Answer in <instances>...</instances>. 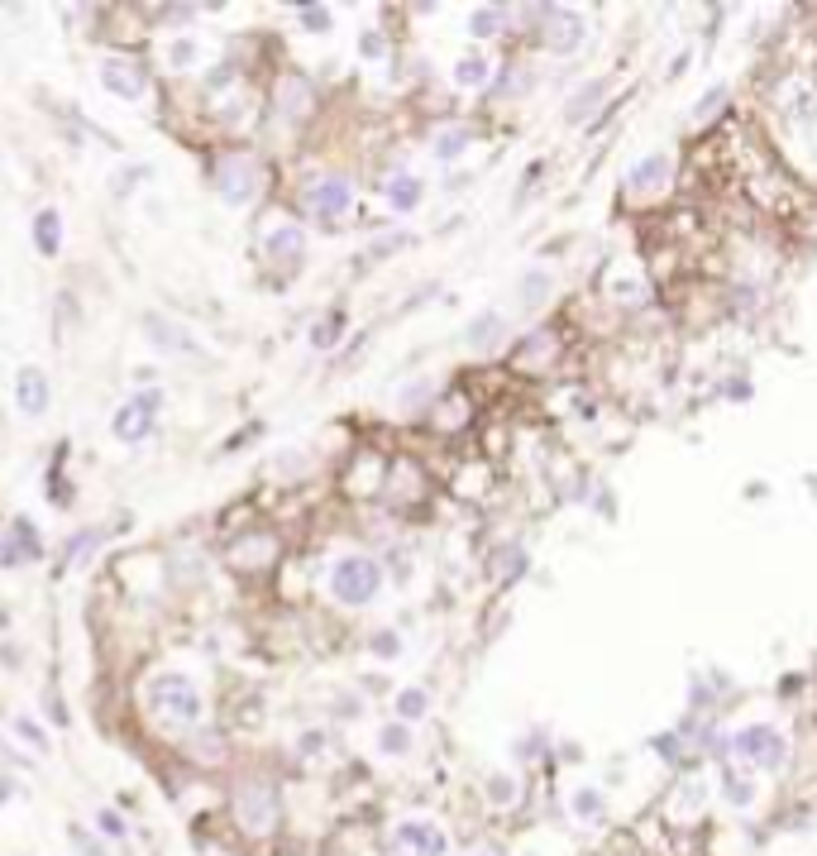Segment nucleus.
<instances>
[{"mask_svg": "<svg viewBox=\"0 0 817 856\" xmlns=\"http://www.w3.org/2000/svg\"><path fill=\"white\" fill-rule=\"evenodd\" d=\"M144 699H149V708L163 718V723H177V727L201 723V689H196L187 675H177V670L153 675L149 689H144Z\"/></svg>", "mask_w": 817, "mask_h": 856, "instance_id": "f257e3e1", "label": "nucleus"}, {"mask_svg": "<svg viewBox=\"0 0 817 856\" xmlns=\"http://www.w3.org/2000/svg\"><path fill=\"white\" fill-rule=\"evenodd\" d=\"M378 589H383V570H378L368 555H344V560H335V570H330V593H335L340 603L364 608V603L378 598Z\"/></svg>", "mask_w": 817, "mask_h": 856, "instance_id": "f03ea898", "label": "nucleus"}, {"mask_svg": "<svg viewBox=\"0 0 817 856\" xmlns=\"http://www.w3.org/2000/svg\"><path fill=\"white\" fill-rule=\"evenodd\" d=\"M731 751H736L741 761H751V766H760V770H779V766H784V756H789V747H784V737H779L774 727H765V723L741 727V732L731 737Z\"/></svg>", "mask_w": 817, "mask_h": 856, "instance_id": "7ed1b4c3", "label": "nucleus"}, {"mask_svg": "<svg viewBox=\"0 0 817 856\" xmlns=\"http://www.w3.org/2000/svg\"><path fill=\"white\" fill-rule=\"evenodd\" d=\"M101 87H106L115 101H144V91H149V72H144L139 58L115 53V58L101 63Z\"/></svg>", "mask_w": 817, "mask_h": 856, "instance_id": "20e7f679", "label": "nucleus"}, {"mask_svg": "<svg viewBox=\"0 0 817 856\" xmlns=\"http://www.w3.org/2000/svg\"><path fill=\"white\" fill-rule=\"evenodd\" d=\"M153 421H158V393H139V397H129L125 407H115L110 431H115V440H125V445H139L153 431Z\"/></svg>", "mask_w": 817, "mask_h": 856, "instance_id": "39448f33", "label": "nucleus"}, {"mask_svg": "<svg viewBox=\"0 0 817 856\" xmlns=\"http://www.w3.org/2000/svg\"><path fill=\"white\" fill-rule=\"evenodd\" d=\"M215 187H220V197L230 201V206H244V201L254 197V187H258V163L249 154L220 158V168H215Z\"/></svg>", "mask_w": 817, "mask_h": 856, "instance_id": "423d86ee", "label": "nucleus"}, {"mask_svg": "<svg viewBox=\"0 0 817 856\" xmlns=\"http://www.w3.org/2000/svg\"><path fill=\"white\" fill-rule=\"evenodd\" d=\"M239 809V823L249 828V833H268L273 828V818H278V809H273V790L268 785H244L235 799Z\"/></svg>", "mask_w": 817, "mask_h": 856, "instance_id": "0eeeda50", "label": "nucleus"}, {"mask_svg": "<svg viewBox=\"0 0 817 856\" xmlns=\"http://www.w3.org/2000/svg\"><path fill=\"white\" fill-rule=\"evenodd\" d=\"M397 847H407L411 856H445V833L430 818H402L397 823Z\"/></svg>", "mask_w": 817, "mask_h": 856, "instance_id": "6e6552de", "label": "nucleus"}, {"mask_svg": "<svg viewBox=\"0 0 817 856\" xmlns=\"http://www.w3.org/2000/svg\"><path fill=\"white\" fill-rule=\"evenodd\" d=\"M263 254H268V264H278V268L301 264L306 259V230H297V225H273L263 235Z\"/></svg>", "mask_w": 817, "mask_h": 856, "instance_id": "1a4fd4ad", "label": "nucleus"}, {"mask_svg": "<svg viewBox=\"0 0 817 856\" xmlns=\"http://www.w3.org/2000/svg\"><path fill=\"white\" fill-rule=\"evenodd\" d=\"M306 201H311V211L325 220L344 216L349 206H354V187H349V177H321L311 192H306Z\"/></svg>", "mask_w": 817, "mask_h": 856, "instance_id": "9d476101", "label": "nucleus"}, {"mask_svg": "<svg viewBox=\"0 0 817 856\" xmlns=\"http://www.w3.org/2000/svg\"><path fill=\"white\" fill-rule=\"evenodd\" d=\"M15 402H20L24 417H43L48 412V378H43V369H20L15 374Z\"/></svg>", "mask_w": 817, "mask_h": 856, "instance_id": "9b49d317", "label": "nucleus"}, {"mask_svg": "<svg viewBox=\"0 0 817 856\" xmlns=\"http://www.w3.org/2000/svg\"><path fill=\"white\" fill-rule=\"evenodd\" d=\"M665 177H669V154H650L626 173V187L631 192H655V187H665Z\"/></svg>", "mask_w": 817, "mask_h": 856, "instance_id": "f8f14e48", "label": "nucleus"}, {"mask_svg": "<svg viewBox=\"0 0 817 856\" xmlns=\"http://www.w3.org/2000/svg\"><path fill=\"white\" fill-rule=\"evenodd\" d=\"M34 244H39L43 259H53L63 249V216L58 211H39L34 216Z\"/></svg>", "mask_w": 817, "mask_h": 856, "instance_id": "ddd939ff", "label": "nucleus"}, {"mask_svg": "<svg viewBox=\"0 0 817 856\" xmlns=\"http://www.w3.org/2000/svg\"><path fill=\"white\" fill-rule=\"evenodd\" d=\"M569 813H574V823H598L602 813H607V799H602V790H593V785H579V790L569 794Z\"/></svg>", "mask_w": 817, "mask_h": 856, "instance_id": "4468645a", "label": "nucleus"}, {"mask_svg": "<svg viewBox=\"0 0 817 856\" xmlns=\"http://www.w3.org/2000/svg\"><path fill=\"white\" fill-rule=\"evenodd\" d=\"M387 206L392 211H416L421 206V177H411V173L387 177Z\"/></svg>", "mask_w": 817, "mask_h": 856, "instance_id": "2eb2a0df", "label": "nucleus"}, {"mask_svg": "<svg viewBox=\"0 0 817 856\" xmlns=\"http://www.w3.org/2000/svg\"><path fill=\"white\" fill-rule=\"evenodd\" d=\"M722 794H727L731 809H751V804H755V780H751V775H736V770H727V775H722Z\"/></svg>", "mask_w": 817, "mask_h": 856, "instance_id": "dca6fc26", "label": "nucleus"}, {"mask_svg": "<svg viewBox=\"0 0 817 856\" xmlns=\"http://www.w3.org/2000/svg\"><path fill=\"white\" fill-rule=\"evenodd\" d=\"M488 77H493V63H488V58H478V53H469V58H459V63H454V82H459V87H483Z\"/></svg>", "mask_w": 817, "mask_h": 856, "instance_id": "f3484780", "label": "nucleus"}, {"mask_svg": "<svg viewBox=\"0 0 817 856\" xmlns=\"http://www.w3.org/2000/svg\"><path fill=\"white\" fill-rule=\"evenodd\" d=\"M545 34H550V44L559 48V53H564V48H574L583 39V24L574 20V15H555V20H550V29H545Z\"/></svg>", "mask_w": 817, "mask_h": 856, "instance_id": "a211bd4d", "label": "nucleus"}, {"mask_svg": "<svg viewBox=\"0 0 817 856\" xmlns=\"http://www.w3.org/2000/svg\"><path fill=\"white\" fill-rule=\"evenodd\" d=\"M598 96H602V82H583V87L574 91V101L564 106V120H569V125H579L583 115H588V110L598 106Z\"/></svg>", "mask_w": 817, "mask_h": 856, "instance_id": "6ab92c4d", "label": "nucleus"}, {"mask_svg": "<svg viewBox=\"0 0 817 856\" xmlns=\"http://www.w3.org/2000/svg\"><path fill=\"white\" fill-rule=\"evenodd\" d=\"M301 110H311V91H306L301 77H287V82H282V115H292V120H297Z\"/></svg>", "mask_w": 817, "mask_h": 856, "instance_id": "aec40b11", "label": "nucleus"}, {"mask_svg": "<svg viewBox=\"0 0 817 856\" xmlns=\"http://www.w3.org/2000/svg\"><path fill=\"white\" fill-rule=\"evenodd\" d=\"M378 751H383V756H407V751H411L407 723H387L383 732H378Z\"/></svg>", "mask_w": 817, "mask_h": 856, "instance_id": "412c9836", "label": "nucleus"}, {"mask_svg": "<svg viewBox=\"0 0 817 856\" xmlns=\"http://www.w3.org/2000/svg\"><path fill=\"white\" fill-rule=\"evenodd\" d=\"M168 63L177 67V72L196 67V63H201V39H192V34H187V39H172V44H168Z\"/></svg>", "mask_w": 817, "mask_h": 856, "instance_id": "4be33fe9", "label": "nucleus"}, {"mask_svg": "<svg viewBox=\"0 0 817 856\" xmlns=\"http://www.w3.org/2000/svg\"><path fill=\"white\" fill-rule=\"evenodd\" d=\"M430 708V694L426 689H402L397 694V713H402V723H416V718H426Z\"/></svg>", "mask_w": 817, "mask_h": 856, "instance_id": "5701e85b", "label": "nucleus"}, {"mask_svg": "<svg viewBox=\"0 0 817 856\" xmlns=\"http://www.w3.org/2000/svg\"><path fill=\"white\" fill-rule=\"evenodd\" d=\"M497 330H502V316H493V311H488V316H478V321L469 326V345L473 350H488V345L497 340Z\"/></svg>", "mask_w": 817, "mask_h": 856, "instance_id": "b1692460", "label": "nucleus"}, {"mask_svg": "<svg viewBox=\"0 0 817 856\" xmlns=\"http://www.w3.org/2000/svg\"><path fill=\"white\" fill-rule=\"evenodd\" d=\"M149 335L158 340V345H168V350H192V340L177 335V326H168L163 316H149Z\"/></svg>", "mask_w": 817, "mask_h": 856, "instance_id": "393cba45", "label": "nucleus"}, {"mask_svg": "<svg viewBox=\"0 0 817 856\" xmlns=\"http://www.w3.org/2000/svg\"><path fill=\"white\" fill-rule=\"evenodd\" d=\"M516 780L512 775H493V780H488V804H497V809H512L516 804Z\"/></svg>", "mask_w": 817, "mask_h": 856, "instance_id": "a878e982", "label": "nucleus"}, {"mask_svg": "<svg viewBox=\"0 0 817 856\" xmlns=\"http://www.w3.org/2000/svg\"><path fill=\"white\" fill-rule=\"evenodd\" d=\"M273 550H278V546H273V536H254V541H239V546H235V560H239V565H258L254 555H263V560H268Z\"/></svg>", "mask_w": 817, "mask_h": 856, "instance_id": "bb28decb", "label": "nucleus"}, {"mask_svg": "<svg viewBox=\"0 0 817 856\" xmlns=\"http://www.w3.org/2000/svg\"><path fill=\"white\" fill-rule=\"evenodd\" d=\"M340 330H344V321H340V316H325L321 326L311 330V345H316V350H330V345L340 340Z\"/></svg>", "mask_w": 817, "mask_h": 856, "instance_id": "cd10ccee", "label": "nucleus"}, {"mask_svg": "<svg viewBox=\"0 0 817 856\" xmlns=\"http://www.w3.org/2000/svg\"><path fill=\"white\" fill-rule=\"evenodd\" d=\"M297 20H301V29H311V34H325V29H330V10H325V5H301Z\"/></svg>", "mask_w": 817, "mask_h": 856, "instance_id": "c85d7f7f", "label": "nucleus"}, {"mask_svg": "<svg viewBox=\"0 0 817 856\" xmlns=\"http://www.w3.org/2000/svg\"><path fill=\"white\" fill-rule=\"evenodd\" d=\"M469 29L478 34V39L497 34V29H502V10H473V15H469Z\"/></svg>", "mask_w": 817, "mask_h": 856, "instance_id": "c756f323", "label": "nucleus"}, {"mask_svg": "<svg viewBox=\"0 0 817 856\" xmlns=\"http://www.w3.org/2000/svg\"><path fill=\"white\" fill-rule=\"evenodd\" d=\"M469 149V130H445L440 134V144H435V154L440 158H454V154H464Z\"/></svg>", "mask_w": 817, "mask_h": 856, "instance_id": "7c9ffc66", "label": "nucleus"}, {"mask_svg": "<svg viewBox=\"0 0 817 856\" xmlns=\"http://www.w3.org/2000/svg\"><path fill=\"white\" fill-rule=\"evenodd\" d=\"M101 546V531H86L82 541H72V546H67V560H72V565H82L86 555H91V550Z\"/></svg>", "mask_w": 817, "mask_h": 856, "instance_id": "2f4dec72", "label": "nucleus"}, {"mask_svg": "<svg viewBox=\"0 0 817 856\" xmlns=\"http://www.w3.org/2000/svg\"><path fill=\"white\" fill-rule=\"evenodd\" d=\"M545 287H550V273H526L521 297H526V302H540V297H545Z\"/></svg>", "mask_w": 817, "mask_h": 856, "instance_id": "473e14b6", "label": "nucleus"}, {"mask_svg": "<svg viewBox=\"0 0 817 856\" xmlns=\"http://www.w3.org/2000/svg\"><path fill=\"white\" fill-rule=\"evenodd\" d=\"M397 651H402V641H397V632H378V637H373V656L392 660Z\"/></svg>", "mask_w": 817, "mask_h": 856, "instance_id": "72a5a7b5", "label": "nucleus"}, {"mask_svg": "<svg viewBox=\"0 0 817 856\" xmlns=\"http://www.w3.org/2000/svg\"><path fill=\"white\" fill-rule=\"evenodd\" d=\"M15 727H20V732H24V737H29V742H34L39 751H48V737H43V727H39V723H29V718H15Z\"/></svg>", "mask_w": 817, "mask_h": 856, "instance_id": "f704fd0d", "label": "nucleus"}, {"mask_svg": "<svg viewBox=\"0 0 817 856\" xmlns=\"http://www.w3.org/2000/svg\"><path fill=\"white\" fill-rule=\"evenodd\" d=\"M101 833L106 837H115V842H120V837H125V823H120V818H115V813H101Z\"/></svg>", "mask_w": 817, "mask_h": 856, "instance_id": "c9c22d12", "label": "nucleus"}, {"mask_svg": "<svg viewBox=\"0 0 817 856\" xmlns=\"http://www.w3.org/2000/svg\"><path fill=\"white\" fill-rule=\"evenodd\" d=\"M10 794H15V785H10V780H0V804H5Z\"/></svg>", "mask_w": 817, "mask_h": 856, "instance_id": "e433bc0d", "label": "nucleus"}, {"mask_svg": "<svg viewBox=\"0 0 817 856\" xmlns=\"http://www.w3.org/2000/svg\"><path fill=\"white\" fill-rule=\"evenodd\" d=\"M469 856H493V852H469Z\"/></svg>", "mask_w": 817, "mask_h": 856, "instance_id": "4c0bfd02", "label": "nucleus"}]
</instances>
